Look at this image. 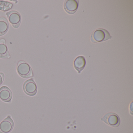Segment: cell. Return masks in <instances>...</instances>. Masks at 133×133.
<instances>
[{
    "label": "cell",
    "mask_w": 133,
    "mask_h": 133,
    "mask_svg": "<svg viewBox=\"0 0 133 133\" xmlns=\"http://www.w3.org/2000/svg\"><path fill=\"white\" fill-rule=\"evenodd\" d=\"M111 38L112 36L108 31L103 29H99L92 34L91 40L92 43H96L107 41Z\"/></svg>",
    "instance_id": "cell-1"
},
{
    "label": "cell",
    "mask_w": 133,
    "mask_h": 133,
    "mask_svg": "<svg viewBox=\"0 0 133 133\" xmlns=\"http://www.w3.org/2000/svg\"><path fill=\"white\" fill-rule=\"evenodd\" d=\"M17 71L18 74L23 78H28L33 76L31 68L28 63L23 61H19L18 63Z\"/></svg>",
    "instance_id": "cell-2"
},
{
    "label": "cell",
    "mask_w": 133,
    "mask_h": 133,
    "mask_svg": "<svg viewBox=\"0 0 133 133\" xmlns=\"http://www.w3.org/2000/svg\"><path fill=\"white\" fill-rule=\"evenodd\" d=\"M101 120L111 127H117L120 124L119 117L115 113H107L101 119Z\"/></svg>",
    "instance_id": "cell-3"
},
{
    "label": "cell",
    "mask_w": 133,
    "mask_h": 133,
    "mask_svg": "<svg viewBox=\"0 0 133 133\" xmlns=\"http://www.w3.org/2000/svg\"><path fill=\"white\" fill-rule=\"evenodd\" d=\"M10 24L14 28H18L21 22V15L16 11H11L6 14Z\"/></svg>",
    "instance_id": "cell-4"
},
{
    "label": "cell",
    "mask_w": 133,
    "mask_h": 133,
    "mask_svg": "<svg viewBox=\"0 0 133 133\" xmlns=\"http://www.w3.org/2000/svg\"><path fill=\"white\" fill-rule=\"evenodd\" d=\"M14 127V121L11 116H8L0 123V133H9Z\"/></svg>",
    "instance_id": "cell-5"
},
{
    "label": "cell",
    "mask_w": 133,
    "mask_h": 133,
    "mask_svg": "<svg viewBox=\"0 0 133 133\" xmlns=\"http://www.w3.org/2000/svg\"><path fill=\"white\" fill-rule=\"evenodd\" d=\"M23 88L25 93L29 95H35L37 92V85L35 82L32 79L27 80L25 82Z\"/></svg>",
    "instance_id": "cell-6"
},
{
    "label": "cell",
    "mask_w": 133,
    "mask_h": 133,
    "mask_svg": "<svg viewBox=\"0 0 133 133\" xmlns=\"http://www.w3.org/2000/svg\"><path fill=\"white\" fill-rule=\"evenodd\" d=\"M78 1L68 0L64 3V9L67 13L70 14H75L77 10L78 7Z\"/></svg>",
    "instance_id": "cell-7"
},
{
    "label": "cell",
    "mask_w": 133,
    "mask_h": 133,
    "mask_svg": "<svg viewBox=\"0 0 133 133\" xmlns=\"http://www.w3.org/2000/svg\"><path fill=\"white\" fill-rule=\"evenodd\" d=\"M12 97L10 89L6 86H2L0 88V99L5 102H10Z\"/></svg>",
    "instance_id": "cell-8"
},
{
    "label": "cell",
    "mask_w": 133,
    "mask_h": 133,
    "mask_svg": "<svg viewBox=\"0 0 133 133\" xmlns=\"http://www.w3.org/2000/svg\"><path fill=\"white\" fill-rule=\"evenodd\" d=\"M85 65L86 61L84 57L83 56L78 57L74 62V66L78 74H80L81 71L84 68Z\"/></svg>",
    "instance_id": "cell-9"
},
{
    "label": "cell",
    "mask_w": 133,
    "mask_h": 133,
    "mask_svg": "<svg viewBox=\"0 0 133 133\" xmlns=\"http://www.w3.org/2000/svg\"><path fill=\"white\" fill-rule=\"evenodd\" d=\"M0 57L3 59H9L11 56L4 39H0Z\"/></svg>",
    "instance_id": "cell-10"
},
{
    "label": "cell",
    "mask_w": 133,
    "mask_h": 133,
    "mask_svg": "<svg viewBox=\"0 0 133 133\" xmlns=\"http://www.w3.org/2000/svg\"><path fill=\"white\" fill-rule=\"evenodd\" d=\"M9 23L4 17L0 18V36L5 35L9 29Z\"/></svg>",
    "instance_id": "cell-11"
},
{
    "label": "cell",
    "mask_w": 133,
    "mask_h": 133,
    "mask_svg": "<svg viewBox=\"0 0 133 133\" xmlns=\"http://www.w3.org/2000/svg\"><path fill=\"white\" fill-rule=\"evenodd\" d=\"M4 79V74L2 72H0V85L3 83Z\"/></svg>",
    "instance_id": "cell-12"
}]
</instances>
